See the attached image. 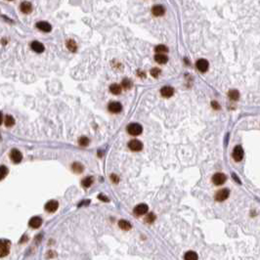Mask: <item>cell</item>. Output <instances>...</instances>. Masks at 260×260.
<instances>
[{"instance_id":"obj_21","label":"cell","mask_w":260,"mask_h":260,"mask_svg":"<svg viewBox=\"0 0 260 260\" xmlns=\"http://www.w3.org/2000/svg\"><path fill=\"white\" fill-rule=\"evenodd\" d=\"M155 51L157 52L158 54H165L168 52V48L165 46V45L159 44V45H158V46H155Z\"/></svg>"},{"instance_id":"obj_35","label":"cell","mask_w":260,"mask_h":260,"mask_svg":"<svg viewBox=\"0 0 260 260\" xmlns=\"http://www.w3.org/2000/svg\"><path fill=\"white\" fill-rule=\"evenodd\" d=\"M112 180L114 182V183H118V182H119V177L115 176L114 174H113V175H112Z\"/></svg>"},{"instance_id":"obj_22","label":"cell","mask_w":260,"mask_h":260,"mask_svg":"<svg viewBox=\"0 0 260 260\" xmlns=\"http://www.w3.org/2000/svg\"><path fill=\"white\" fill-rule=\"evenodd\" d=\"M228 95H229V98L231 99V100H233V101H237V100H239V98H240V93H239V91L238 90H230L229 91V93H228Z\"/></svg>"},{"instance_id":"obj_15","label":"cell","mask_w":260,"mask_h":260,"mask_svg":"<svg viewBox=\"0 0 260 260\" xmlns=\"http://www.w3.org/2000/svg\"><path fill=\"white\" fill-rule=\"evenodd\" d=\"M164 7L162 5H155L154 7L152 8V13H153V15L155 16H157V17H159V16H162L164 14Z\"/></svg>"},{"instance_id":"obj_24","label":"cell","mask_w":260,"mask_h":260,"mask_svg":"<svg viewBox=\"0 0 260 260\" xmlns=\"http://www.w3.org/2000/svg\"><path fill=\"white\" fill-rule=\"evenodd\" d=\"M185 260H198V254L195 251H188L184 256Z\"/></svg>"},{"instance_id":"obj_29","label":"cell","mask_w":260,"mask_h":260,"mask_svg":"<svg viewBox=\"0 0 260 260\" xmlns=\"http://www.w3.org/2000/svg\"><path fill=\"white\" fill-rule=\"evenodd\" d=\"M89 144V139L87 137H81L79 139V145L82 146V147H85V146H88Z\"/></svg>"},{"instance_id":"obj_31","label":"cell","mask_w":260,"mask_h":260,"mask_svg":"<svg viewBox=\"0 0 260 260\" xmlns=\"http://www.w3.org/2000/svg\"><path fill=\"white\" fill-rule=\"evenodd\" d=\"M155 220V216L154 213H149L148 216L146 217V222L148 223H153Z\"/></svg>"},{"instance_id":"obj_26","label":"cell","mask_w":260,"mask_h":260,"mask_svg":"<svg viewBox=\"0 0 260 260\" xmlns=\"http://www.w3.org/2000/svg\"><path fill=\"white\" fill-rule=\"evenodd\" d=\"M71 167H73V170L76 173H80L83 171V166L81 164H79V162H74Z\"/></svg>"},{"instance_id":"obj_14","label":"cell","mask_w":260,"mask_h":260,"mask_svg":"<svg viewBox=\"0 0 260 260\" xmlns=\"http://www.w3.org/2000/svg\"><path fill=\"white\" fill-rule=\"evenodd\" d=\"M29 226L31 227V228H34V229L39 228V227L41 226V224H42V219L40 217H38V216H34L29 220Z\"/></svg>"},{"instance_id":"obj_32","label":"cell","mask_w":260,"mask_h":260,"mask_svg":"<svg viewBox=\"0 0 260 260\" xmlns=\"http://www.w3.org/2000/svg\"><path fill=\"white\" fill-rule=\"evenodd\" d=\"M7 173H8V169L4 165H2L1 166V179H4V177L7 175Z\"/></svg>"},{"instance_id":"obj_12","label":"cell","mask_w":260,"mask_h":260,"mask_svg":"<svg viewBox=\"0 0 260 260\" xmlns=\"http://www.w3.org/2000/svg\"><path fill=\"white\" fill-rule=\"evenodd\" d=\"M58 206H59V204H58L57 200H49L48 203L45 204V209H46L48 212H54L58 209Z\"/></svg>"},{"instance_id":"obj_16","label":"cell","mask_w":260,"mask_h":260,"mask_svg":"<svg viewBox=\"0 0 260 260\" xmlns=\"http://www.w3.org/2000/svg\"><path fill=\"white\" fill-rule=\"evenodd\" d=\"M30 46H31V49L34 52H36V53H42L45 49L44 45L41 42H38V41H34L31 43Z\"/></svg>"},{"instance_id":"obj_1","label":"cell","mask_w":260,"mask_h":260,"mask_svg":"<svg viewBox=\"0 0 260 260\" xmlns=\"http://www.w3.org/2000/svg\"><path fill=\"white\" fill-rule=\"evenodd\" d=\"M142 131H143V128L139 123H130L127 126V132L130 135L138 136L142 133Z\"/></svg>"},{"instance_id":"obj_30","label":"cell","mask_w":260,"mask_h":260,"mask_svg":"<svg viewBox=\"0 0 260 260\" xmlns=\"http://www.w3.org/2000/svg\"><path fill=\"white\" fill-rule=\"evenodd\" d=\"M160 74V69L158 68H154L151 69V75L154 77H159V75Z\"/></svg>"},{"instance_id":"obj_10","label":"cell","mask_w":260,"mask_h":260,"mask_svg":"<svg viewBox=\"0 0 260 260\" xmlns=\"http://www.w3.org/2000/svg\"><path fill=\"white\" fill-rule=\"evenodd\" d=\"M196 66H197V69L201 71V73H205V71L208 69V67H209V64L208 62H207L205 59H199L197 64H196Z\"/></svg>"},{"instance_id":"obj_8","label":"cell","mask_w":260,"mask_h":260,"mask_svg":"<svg viewBox=\"0 0 260 260\" xmlns=\"http://www.w3.org/2000/svg\"><path fill=\"white\" fill-rule=\"evenodd\" d=\"M128 147L131 151L134 152H139L143 149V144L142 142H140L139 140H132L128 143Z\"/></svg>"},{"instance_id":"obj_7","label":"cell","mask_w":260,"mask_h":260,"mask_svg":"<svg viewBox=\"0 0 260 260\" xmlns=\"http://www.w3.org/2000/svg\"><path fill=\"white\" fill-rule=\"evenodd\" d=\"M229 195H230V192L228 189H222V190H220L216 193L215 195V199L217 201H223L225 199H228L229 197Z\"/></svg>"},{"instance_id":"obj_27","label":"cell","mask_w":260,"mask_h":260,"mask_svg":"<svg viewBox=\"0 0 260 260\" xmlns=\"http://www.w3.org/2000/svg\"><path fill=\"white\" fill-rule=\"evenodd\" d=\"M92 183H93V178L92 177H86L85 179H83L82 180V186L84 187V188H89L91 185H92Z\"/></svg>"},{"instance_id":"obj_25","label":"cell","mask_w":260,"mask_h":260,"mask_svg":"<svg viewBox=\"0 0 260 260\" xmlns=\"http://www.w3.org/2000/svg\"><path fill=\"white\" fill-rule=\"evenodd\" d=\"M5 125L6 126H8V127H11L15 124V119L14 118H13L12 115H6L5 116Z\"/></svg>"},{"instance_id":"obj_33","label":"cell","mask_w":260,"mask_h":260,"mask_svg":"<svg viewBox=\"0 0 260 260\" xmlns=\"http://www.w3.org/2000/svg\"><path fill=\"white\" fill-rule=\"evenodd\" d=\"M211 106H212L213 109H215V110H219V109H220V105H219V104H218L216 101H212Z\"/></svg>"},{"instance_id":"obj_19","label":"cell","mask_w":260,"mask_h":260,"mask_svg":"<svg viewBox=\"0 0 260 260\" xmlns=\"http://www.w3.org/2000/svg\"><path fill=\"white\" fill-rule=\"evenodd\" d=\"M110 91L112 92L113 94L114 95H119L121 93V86L119 85V84H116V83H114L110 85Z\"/></svg>"},{"instance_id":"obj_18","label":"cell","mask_w":260,"mask_h":260,"mask_svg":"<svg viewBox=\"0 0 260 260\" xmlns=\"http://www.w3.org/2000/svg\"><path fill=\"white\" fill-rule=\"evenodd\" d=\"M155 60L159 64H165L168 61V57L165 54H157L155 56Z\"/></svg>"},{"instance_id":"obj_20","label":"cell","mask_w":260,"mask_h":260,"mask_svg":"<svg viewBox=\"0 0 260 260\" xmlns=\"http://www.w3.org/2000/svg\"><path fill=\"white\" fill-rule=\"evenodd\" d=\"M119 228L122 229V230H130L131 229V224H130L127 220H119Z\"/></svg>"},{"instance_id":"obj_13","label":"cell","mask_w":260,"mask_h":260,"mask_svg":"<svg viewBox=\"0 0 260 260\" xmlns=\"http://www.w3.org/2000/svg\"><path fill=\"white\" fill-rule=\"evenodd\" d=\"M36 28L37 29H39L41 31H44V32H49L51 31L52 29V27H51V25L47 22H44V21H41V22H38L36 24Z\"/></svg>"},{"instance_id":"obj_9","label":"cell","mask_w":260,"mask_h":260,"mask_svg":"<svg viewBox=\"0 0 260 260\" xmlns=\"http://www.w3.org/2000/svg\"><path fill=\"white\" fill-rule=\"evenodd\" d=\"M225 181H226V175L223 173H216L212 177V182L217 186L224 184Z\"/></svg>"},{"instance_id":"obj_3","label":"cell","mask_w":260,"mask_h":260,"mask_svg":"<svg viewBox=\"0 0 260 260\" xmlns=\"http://www.w3.org/2000/svg\"><path fill=\"white\" fill-rule=\"evenodd\" d=\"M10 158L14 164H20L23 159V155L20 151L17 150V149H13L10 154Z\"/></svg>"},{"instance_id":"obj_5","label":"cell","mask_w":260,"mask_h":260,"mask_svg":"<svg viewBox=\"0 0 260 260\" xmlns=\"http://www.w3.org/2000/svg\"><path fill=\"white\" fill-rule=\"evenodd\" d=\"M148 209H149V207L146 204H140L135 207L133 212L136 216H140V215H143V214L147 213Z\"/></svg>"},{"instance_id":"obj_17","label":"cell","mask_w":260,"mask_h":260,"mask_svg":"<svg viewBox=\"0 0 260 260\" xmlns=\"http://www.w3.org/2000/svg\"><path fill=\"white\" fill-rule=\"evenodd\" d=\"M20 9H21V11L23 13H25V14H29V13H30L31 10H32V6H31V4L29 2L25 1V2H23L21 4Z\"/></svg>"},{"instance_id":"obj_2","label":"cell","mask_w":260,"mask_h":260,"mask_svg":"<svg viewBox=\"0 0 260 260\" xmlns=\"http://www.w3.org/2000/svg\"><path fill=\"white\" fill-rule=\"evenodd\" d=\"M10 249V242L7 240H1V244H0V256L4 257L9 253Z\"/></svg>"},{"instance_id":"obj_11","label":"cell","mask_w":260,"mask_h":260,"mask_svg":"<svg viewBox=\"0 0 260 260\" xmlns=\"http://www.w3.org/2000/svg\"><path fill=\"white\" fill-rule=\"evenodd\" d=\"M160 94L164 98H170V97L174 94V89L171 86H164L160 89Z\"/></svg>"},{"instance_id":"obj_34","label":"cell","mask_w":260,"mask_h":260,"mask_svg":"<svg viewBox=\"0 0 260 260\" xmlns=\"http://www.w3.org/2000/svg\"><path fill=\"white\" fill-rule=\"evenodd\" d=\"M99 199H101V200H103V201H106V203H108L109 201V199L105 196V195H103V194H101V195H99Z\"/></svg>"},{"instance_id":"obj_28","label":"cell","mask_w":260,"mask_h":260,"mask_svg":"<svg viewBox=\"0 0 260 260\" xmlns=\"http://www.w3.org/2000/svg\"><path fill=\"white\" fill-rule=\"evenodd\" d=\"M121 85H122V87L124 88V89L128 90V89L131 88V86H132V82H131V80L128 79V78H124V79L122 80V82H121Z\"/></svg>"},{"instance_id":"obj_6","label":"cell","mask_w":260,"mask_h":260,"mask_svg":"<svg viewBox=\"0 0 260 260\" xmlns=\"http://www.w3.org/2000/svg\"><path fill=\"white\" fill-rule=\"evenodd\" d=\"M108 109H109V110H110V113L119 114V113H120L121 110H122V106H121V104L119 103V102H112V103L109 104Z\"/></svg>"},{"instance_id":"obj_23","label":"cell","mask_w":260,"mask_h":260,"mask_svg":"<svg viewBox=\"0 0 260 260\" xmlns=\"http://www.w3.org/2000/svg\"><path fill=\"white\" fill-rule=\"evenodd\" d=\"M67 47L71 52H75L77 50V45H76L75 41L73 40V39H69V40L67 41Z\"/></svg>"},{"instance_id":"obj_4","label":"cell","mask_w":260,"mask_h":260,"mask_svg":"<svg viewBox=\"0 0 260 260\" xmlns=\"http://www.w3.org/2000/svg\"><path fill=\"white\" fill-rule=\"evenodd\" d=\"M233 158L236 161H240L244 158V150L240 146H237L234 148L233 151Z\"/></svg>"}]
</instances>
